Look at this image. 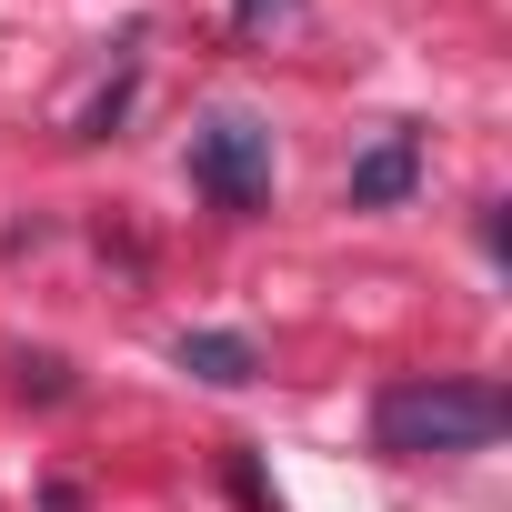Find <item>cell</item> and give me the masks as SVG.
I'll list each match as a JSON object with an SVG mask.
<instances>
[{
	"instance_id": "1",
	"label": "cell",
	"mask_w": 512,
	"mask_h": 512,
	"mask_svg": "<svg viewBox=\"0 0 512 512\" xmlns=\"http://www.w3.org/2000/svg\"><path fill=\"white\" fill-rule=\"evenodd\" d=\"M512 422V402L472 372H422V382H392L372 402V442L392 462H432V452H492Z\"/></svg>"
},
{
	"instance_id": "2",
	"label": "cell",
	"mask_w": 512,
	"mask_h": 512,
	"mask_svg": "<svg viewBox=\"0 0 512 512\" xmlns=\"http://www.w3.org/2000/svg\"><path fill=\"white\" fill-rule=\"evenodd\" d=\"M191 181H201L221 211H262V201H272V131L241 121V111L201 121V141H191Z\"/></svg>"
},
{
	"instance_id": "5",
	"label": "cell",
	"mask_w": 512,
	"mask_h": 512,
	"mask_svg": "<svg viewBox=\"0 0 512 512\" xmlns=\"http://www.w3.org/2000/svg\"><path fill=\"white\" fill-rule=\"evenodd\" d=\"M272 11H292V0H241V21H272Z\"/></svg>"
},
{
	"instance_id": "3",
	"label": "cell",
	"mask_w": 512,
	"mask_h": 512,
	"mask_svg": "<svg viewBox=\"0 0 512 512\" xmlns=\"http://www.w3.org/2000/svg\"><path fill=\"white\" fill-rule=\"evenodd\" d=\"M412 181H422V141H412V131H382V141L352 161V211H392Z\"/></svg>"
},
{
	"instance_id": "4",
	"label": "cell",
	"mask_w": 512,
	"mask_h": 512,
	"mask_svg": "<svg viewBox=\"0 0 512 512\" xmlns=\"http://www.w3.org/2000/svg\"><path fill=\"white\" fill-rule=\"evenodd\" d=\"M181 372H201V382H251V342L241 332H181Z\"/></svg>"
}]
</instances>
